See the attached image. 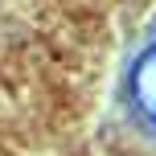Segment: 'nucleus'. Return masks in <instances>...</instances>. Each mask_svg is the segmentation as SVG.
<instances>
[{"instance_id":"obj_1","label":"nucleus","mask_w":156,"mask_h":156,"mask_svg":"<svg viewBox=\"0 0 156 156\" xmlns=\"http://www.w3.org/2000/svg\"><path fill=\"white\" fill-rule=\"evenodd\" d=\"M123 103H127L132 123L140 127L144 136H152V140H156V37L132 58V66H127Z\"/></svg>"}]
</instances>
